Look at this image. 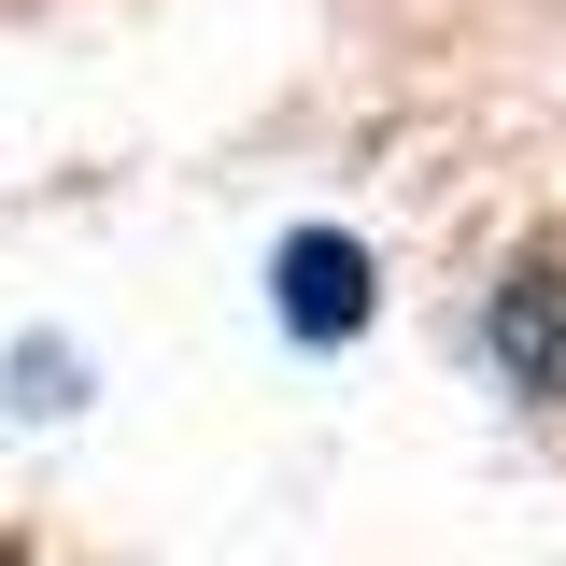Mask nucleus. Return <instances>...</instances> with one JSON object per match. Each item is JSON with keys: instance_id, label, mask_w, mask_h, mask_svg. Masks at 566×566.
Instances as JSON below:
<instances>
[{"instance_id": "2", "label": "nucleus", "mask_w": 566, "mask_h": 566, "mask_svg": "<svg viewBox=\"0 0 566 566\" xmlns=\"http://www.w3.org/2000/svg\"><path fill=\"white\" fill-rule=\"evenodd\" d=\"M495 354H510V382H524V397H566V270H553V255L495 297Z\"/></svg>"}, {"instance_id": "1", "label": "nucleus", "mask_w": 566, "mask_h": 566, "mask_svg": "<svg viewBox=\"0 0 566 566\" xmlns=\"http://www.w3.org/2000/svg\"><path fill=\"white\" fill-rule=\"evenodd\" d=\"M283 326H297V340H354V326H368V255L326 241V227H297V241H283Z\"/></svg>"}]
</instances>
